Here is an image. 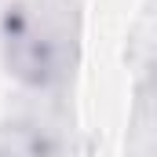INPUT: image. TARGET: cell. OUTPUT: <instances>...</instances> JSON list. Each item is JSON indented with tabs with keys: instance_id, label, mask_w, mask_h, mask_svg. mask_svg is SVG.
Returning a JSON list of instances; mask_svg holds the SVG:
<instances>
[{
	"instance_id": "6da1fadb",
	"label": "cell",
	"mask_w": 157,
	"mask_h": 157,
	"mask_svg": "<svg viewBox=\"0 0 157 157\" xmlns=\"http://www.w3.org/2000/svg\"><path fill=\"white\" fill-rule=\"evenodd\" d=\"M4 55L7 70L22 84L48 88L62 77V40L37 4H11L4 15Z\"/></svg>"
},
{
	"instance_id": "7a4b0ae2",
	"label": "cell",
	"mask_w": 157,
	"mask_h": 157,
	"mask_svg": "<svg viewBox=\"0 0 157 157\" xmlns=\"http://www.w3.org/2000/svg\"><path fill=\"white\" fill-rule=\"evenodd\" d=\"M0 157H62V143L48 124L15 121L0 128Z\"/></svg>"
}]
</instances>
